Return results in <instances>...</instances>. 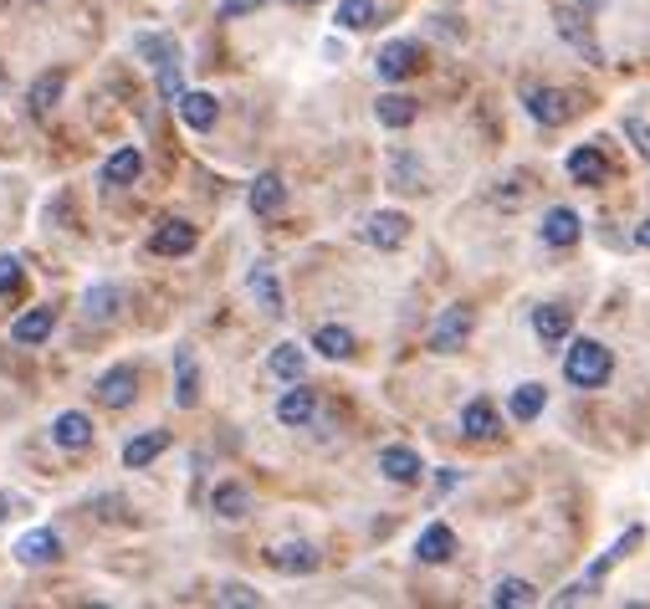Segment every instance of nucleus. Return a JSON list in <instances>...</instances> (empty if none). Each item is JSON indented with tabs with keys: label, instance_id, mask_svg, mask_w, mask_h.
Listing matches in <instances>:
<instances>
[{
	"label": "nucleus",
	"instance_id": "obj_12",
	"mask_svg": "<svg viewBox=\"0 0 650 609\" xmlns=\"http://www.w3.org/2000/svg\"><path fill=\"white\" fill-rule=\"evenodd\" d=\"M52 441H57L62 451H88V446H93V420L82 415V410H62V415L52 420Z\"/></svg>",
	"mask_w": 650,
	"mask_h": 609
},
{
	"label": "nucleus",
	"instance_id": "obj_29",
	"mask_svg": "<svg viewBox=\"0 0 650 609\" xmlns=\"http://www.w3.org/2000/svg\"><path fill=\"white\" fill-rule=\"evenodd\" d=\"M52 328H57L52 308H31V313H21V318L11 323V338H16V343H47Z\"/></svg>",
	"mask_w": 650,
	"mask_h": 609
},
{
	"label": "nucleus",
	"instance_id": "obj_14",
	"mask_svg": "<svg viewBox=\"0 0 650 609\" xmlns=\"http://www.w3.org/2000/svg\"><path fill=\"white\" fill-rule=\"evenodd\" d=\"M604 174H610V159H604L599 144H579L569 154V180L574 185H604Z\"/></svg>",
	"mask_w": 650,
	"mask_h": 609
},
{
	"label": "nucleus",
	"instance_id": "obj_37",
	"mask_svg": "<svg viewBox=\"0 0 650 609\" xmlns=\"http://www.w3.org/2000/svg\"><path fill=\"white\" fill-rule=\"evenodd\" d=\"M154 72H159V98H164V103H180V98H185V67H180V57L164 62V67H154Z\"/></svg>",
	"mask_w": 650,
	"mask_h": 609
},
{
	"label": "nucleus",
	"instance_id": "obj_30",
	"mask_svg": "<svg viewBox=\"0 0 650 609\" xmlns=\"http://www.w3.org/2000/svg\"><path fill=\"white\" fill-rule=\"evenodd\" d=\"M144 174V154L139 149H118L108 164H103V185H134Z\"/></svg>",
	"mask_w": 650,
	"mask_h": 609
},
{
	"label": "nucleus",
	"instance_id": "obj_46",
	"mask_svg": "<svg viewBox=\"0 0 650 609\" xmlns=\"http://www.w3.org/2000/svg\"><path fill=\"white\" fill-rule=\"evenodd\" d=\"M292 6H323V0H292Z\"/></svg>",
	"mask_w": 650,
	"mask_h": 609
},
{
	"label": "nucleus",
	"instance_id": "obj_28",
	"mask_svg": "<svg viewBox=\"0 0 650 609\" xmlns=\"http://www.w3.org/2000/svg\"><path fill=\"white\" fill-rule=\"evenodd\" d=\"M543 405H548V389L538 384V379H528V384H517L512 389V400H507V410H512V420H538L543 415Z\"/></svg>",
	"mask_w": 650,
	"mask_h": 609
},
{
	"label": "nucleus",
	"instance_id": "obj_8",
	"mask_svg": "<svg viewBox=\"0 0 650 609\" xmlns=\"http://www.w3.org/2000/svg\"><path fill=\"white\" fill-rule=\"evenodd\" d=\"M267 563L277 574H287V579H302V574H318V548L313 543H277L272 553H267Z\"/></svg>",
	"mask_w": 650,
	"mask_h": 609
},
{
	"label": "nucleus",
	"instance_id": "obj_3",
	"mask_svg": "<svg viewBox=\"0 0 650 609\" xmlns=\"http://www.w3.org/2000/svg\"><path fill=\"white\" fill-rule=\"evenodd\" d=\"M553 26H558V36L569 41V47H574L589 67H604V52H599V41H594V31H589V21H584L579 6H563V11L553 16Z\"/></svg>",
	"mask_w": 650,
	"mask_h": 609
},
{
	"label": "nucleus",
	"instance_id": "obj_21",
	"mask_svg": "<svg viewBox=\"0 0 650 609\" xmlns=\"http://www.w3.org/2000/svg\"><path fill=\"white\" fill-rule=\"evenodd\" d=\"M456 553V533L446 528V522H430V528L415 538V558L420 563H446Z\"/></svg>",
	"mask_w": 650,
	"mask_h": 609
},
{
	"label": "nucleus",
	"instance_id": "obj_10",
	"mask_svg": "<svg viewBox=\"0 0 650 609\" xmlns=\"http://www.w3.org/2000/svg\"><path fill=\"white\" fill-rule=\"evenodd\" d=\"M200 246V231L190 221H164L154 236H149V251L154 256H190Z\"/></svg>",
	"mask_w": 650,
	"mask_h": 609
},
{
	"label": "nucleus",
	"instance_id": "obj_15",
	"mask_svg": "<svg viewBox=\"0 0 650 609\" xmlns=\"http://www.w3.org/2000/svg\"><path fill=\"white\" fill-rule=\"evenodd\" d=\"M16 558L26 563V569H41V563H57V558H62V538H57L52 528H36V533H26V538L16 543Z\"/></svg>",
	"mask_w": 650,
	"mask_h": 609
},
{
	"label": "nucleus",
	"instance_id": "obj_38",
	"mask_svg": "<svg viewBox=\"0 0 650 609\" xmlns=\"http://www.w3.org/2000/svg\"><path fill=\"white\" fill-rule=\"evenodd\" d=\"M640 538H645V533H640V528H630V533H625V538H620V543H615V548H610V553H604V558L594 563V569H589V584H599V579L610 574V569H615V563H620V558H625V553H630Z\"/></svg>",
	"mask_w": 650,
	"mask_h": 609
},
{
	"label": "nucleus",
	"instance_id": "obj_41",
	"mask_svg": "<svg viewBox=\"0 0 650 609\" xmlns=\"http://www.w3.org/2000/svg\"><path fill=\"white\" fill-rule=\"evenodd\" d=\"M215 599H221V604H241V609H251V604H262V594H256V589H246V584H226V589L215 594Z\"/></svg>",
	"mask_w": 650,
	"mask_h": 609
},
{
	"label": "nucleus",
	"instance_id": "obj_6",
	"mask_svg": "<svg viewBox=\"0 0 650 609\" xmlns=\"http://www.w3.org/2000/svg\"><path fill=\"white\" fill-rule=\"evenodd\" d=\"M134 395H139L134 364H113V369L98 379V405H103V410H128V405H134Z\"/></svg>",
	"mask_w": 650,
	"mask_h": 609
},
{
	"label": "nucleus",
	"instance_id": "obj_13",
	"mask_svg": "<svg viewBox=\"0 0 650 609\" xmlns=\"http://www.w3.org/2000/svg\"><path fill=\"white\" fill-rule=\"evenodd\" d=\"M379 471L389 476V482H400V487H415L425 476V466H420V456L410 446H384L379 451Z\"/></svg>",
	"mask_w": 650,
	"mask_h": 609
},
{
	"label": "nucleus",
	"instance_id": "obj_36",
	"mask_svg": "<svg viewBox=\"0 0 650 609\" xmlns=\"http://www.w3.org/2000/svg\"><path fill=\"white\" fill-rule=\"evenodd\" d=\"M302 364H308V359H302L297 343H277V348H272V374H277V379L297 384V379H302Z\"/></svg>",
	"mask_w": 650,
	"mask_h": 609
},
{
	"label": "nucleus",
	"instance_id": "obj_11",
	"mask_svg": "<svg viewBox=\"0 0 650 609\" xmlns=\"http://www.w3.org/2000/svg\"><path fill=\"white\" fill-rule=\"evenodd\" d=\"M246 287H251V297L262 302V308H267L272 318L287 313V297H282V282H277V272H272V261H256L251 277H246Z\"/></svg>",
	"mask_w": 650,
	"mask_h": 609
},
{
	"label": "nucleus",
	"instance_id": "obj_23",
	"mask_svg": "<svg viewBox=\"0 0 650 609\" xmlns=\"http://www.w3.org/2000/svg\"><path fill=\"white\" fill-rule=\"evenodd\" d=\"M175 108H180V118L195 128V134H210V128H215V118H221V103H215L210 93H185Z\"/></svg>",
	"mask_w": 650,
	"mask_h": 609
},
{
	"label": "nucleus",
	"instance_id": "obj_42",
	"mask_svg": "<svg viewBox=\"0 0 650 609\" xmlns=\"http://www.w3.org/2000/svg\"><path fill=\"white\" fill-rule=\"evenodd\" d=\"M262 6H272V0H221V21L251 16V11H262Z\"/></svg>",
	"mask_w": 650,
	"mask_h": 609
},
{
	"label": "nucleus",
	"instance_id": "obj_5",
	"mask_svg": "<svg viewBox=\"0 0 650 609\" xmlns=\"http://www.w3.org/2000/svg\"><path fill=\"white\" fill-rule=\"evenodd\" d=\"M364 236H369V246H379V251H400V246L410 241V215H405V210H374L369 226H364Z\"/></svg>",
	"mask_w": 650,
	"mask_h": 609
},
{
	"label": "nucleus",
	"instance_id": "obj_22",
	"mask_svg": "<svg viewBox=\"0 0 650 609\" xmlns=\"http://www.w3.org/2000/svg\"><path fill=\"white\" fill-rule=\"evenodd\" d=\"M287 205V180H282V174H256V185H251V210L256 215H277Z\"/></svg>",
	"mask_w": 650,
	"mask_h": 609
},
{
	"label": "nucleus",
	"instance_id": "obj_9",
	"mask_svg": "<svg viewBox=\"0 0 650 609\" xmlns=\"http://www.w3.org/2000/svg\"><path fill=\"white\" fill-rule=\"evenodd\" d=\"M461 430H466V441H497L502 435V415L487 395H476L466 410H461Z\"/></svg>",
	"mask_w": 650,
	"mask_h": 609
},
{
	"label": "nucleus",
	"instance_id": "obj_40",
	"mask_svg": "<svg viewBox=\"0 0 650 609\" xmlns=\"http://www.w3.org/2000/svg\"><path fill=\"white\" fill-rule=\"evenodd\" d=\"M21 287V256H0V297H6V292H16Z\"/></svg>",
	"mask_w": 650,
	"mask_h": 609
},
{
	"label": "nucleus",
	"instance_id": "obj_17",
	"mask_svg": "<svg viewBox=\"0 0 650 609\" xmlns=\"http://www.w3.org/2000/svg\"><path fill=\"white\" fill-rule=\"evenodd\" d=\"M313 415H318V395H313V389H287V395L277 400V420L287 430H308Z\"/></svg>",
	"mask_w": 650,
	"mask_h": 609
},
{
	"label": "nucleus",
	"instance_id": "obj_20",
	"mask_svg": "<svg viewBox=\"0 0 650 609\" xmlns=\"http://www.w3.org/2000/svg\"><path fill=\"white\" fill-rule=\"evenodd\" d=\"M62 87H67V72L62 67H52V72H41L36 82H31V118H52V108H57V98H62Z\"/></svg>",
	"mask_w": 650,
	"mask_h": 609
},
{
	"label": "nucleus",
	"instance_id": "obj_32",
	"mask_svg": "<svg viewBox=\"0 0 650 609\" xmlns=\"http://www.w3.org/2000/svg\"><path fill=\"white\" fill-rule=\"evenodd\" d=\"M389 180H395V190H410V195H420L425 190V169H420V159L415 154H395L389 159Z\"/></svg>",
	"mask_w": 650,
	"mask_h": 609
},
{
	"label": "nucleus",
	"instance_id": "obj_27",
	"mask_svg": "<svg viewBox=\"0 0 650 609\" xmlns=\"http://www.w3.org/2000/svg\"><path fill=\"white\" fill-rule=\"evenodd\" d=\"M210 512H215V517H226V522H241V517L251 512V492L236 487V482H221V487L210 492Z\"/></svg>",
	"mask_w": 650,
	"mask_h": 609
},
{
	"label": "nucleus",
	"instance_id": "obj_25",
	"mask_svg": "<svg viewBox=\"0 0 650 609\" xmlns=\"http://www.w3.org/2000/svg\"><path fill=\"white\" fill-rule=\"evenodd\" d=\"M164 446H169L164 430H144V435H134V441L123 446V466H128V471H144L154 456H164Z\"/></svg>",
	"mask_w": 650,
	"mask_h": 609
},
{
	"label": "nucleus",
	"instance_id": "obj_4",
	"mask_svg": "<svg viewBox=\"0 0 650 609\" xmlns=\"http://www.w3.org/2000/svg\"><path fill=\"white\" fill-rule=\"evenodd\" d=\"M471 328H476V313L456 302V308H446L436 318V328H430V348H436V354H456V348L471 338Z\"/></svg>",
	"mask_w": 650,
	"mask_h": 609
},
{
	"label": "nucleus",
	"instance_id": "obj_19",
	"mask_svg": "<svg viewBox=\"0 0 650 609\" xmlns=\"http://www.w3.org/2000/svg\"><path fill=\"white\" fill-rule=\"evenodd\" d=\"M533 333L543 343H563L574 333V313L563 308V302H543V308H533Z\"/></svg>",
	"mask_w": 650,
	"mask_h": 609
},
{
	"label": "nucleus",
	"instance_id": "obj_34",
	"mask_svg": "<svg viewBox=\"0 0 650 609\" xmlns=\"http://www.w3.org/2000/svg\"><path fill=\"white\" fill-rule=\"evenodd\" d=\"M492 604H497V609H517V604H538V589H533L528 579H502V584L492 589Z\"/></svg>",
	"mask_w": 650,
	"mask_h": 609
},
{
	"label": "nucleus",
	"instance_id": "obj_31",
	"mask_svg": "<svg viewBox=\"0 0 650 609\" xmlns=\"http://www.w3.org/2000/svg\"><path fill=\"white\" fill-rule=\"evenodd\" d=\"M313 348H318L323 359H354V333L338 328V323H328V328L313 333Z\"/></svg>",
	"mask_w": 650,
	"mask_h": 609
},
{
	"label": "nucleus",
	"instance_id": "obj_43",
	"mask_svg": "<svg viewBox=\"0 0 650 609\" xmlns=\"http://www.w3.org/2000/svg\"><path fill=\"white\" fill-rule=\"evenodd\" d=\"M635 241H640V246L650 251V215H645V221H640V231H635Z\"/></svg>",
	"mask_w": 650,
	"mask_h": 609
},
{
	"label": "nucleus",
	"instance_id": "obj_16",
	"mask_svg": "<svg viewBox=\"0 0 650 609\" xmlns=\"http://www.w3.org/2000/svg\"><path fill=\"white\" fill-rule=\"evenodd\" d=\"M175 405L195 410L200 405V369H195V348H175Z\"/></svg>",
	"mask_w": 650,
	"mask_h": 609
},
{
	"label": "nucleus",
	"instance_id": "obj_39",
	"mask_svg": "<svg viewBox=\"0 0 650 609\" xmlns=\"http://www.w3.org/2000/svg\"><path fill=\"white\" fill-rule=\"evenodd\" d=\"M625 139H630L635 154L650 164V123H645V118H625Z\"/></svg>",
	"mask_w": 650,
	"mask_h": 609
},
{
	"label": "nucleus",
	"instance_id": "obj_35",
	"mask_svg": "<svg viewBox=\"0 0 650 609\" xmlns=\"http://www.w3.org/2000/svg\"><path fill=\"white\" fill-rule=\"evenodd\" d=\"M374 21H379L374 0H343V6H338V26L343 31H369Z\"/></svg>",
	"mask_w": 650,
	"mask_h": 609
},
{
	"label": "nucleus",
	"instance_id": "obj_45",
	"mask_svg": "<svg viewBox=\"0 0 650 609\" xmlns=\"http://www.w3.org/2000/svg\"><path fill=\"white\" fill-rule=\"evenodd\" d=\"M574 6H579V11H599V6H604V0H574Z\"/></svg>",
	"mask_w": 650,
	"mask_h": 609
},
{
	"label": "nucleus",
	"instance_id": "obj_26",
	"mask_svg": "<svg viewBox=\"0 0 650 609\" xmlns=\"http://www.w3.org/2000/svg\"><path fill=\"white\" fill-rule=\"evenodd\" d=\"M374 118H379L384 128H410V123L420 118V103L405 98V93H384V98L374 103Z\"/></svg>",
	"mask_w": 650,
	"mask_h": 609
},
{
	"label": "nucleus",
	"instance_id": "obj_1",
	"mask_svg": "<svg viewBox=\"0 0 650 609\" xmlns=\"http://www.w3.org/2000/svg\"><path fill=\"white\" fill-rule=\"evenodd\" d=\"M610 374H615V354L599 338H579L569 348V359H563V379H569L574 389H599Z\"/></svg>",
	"mask_w": 650,
	"mask_h": 609
},
{
	"label": "nucleus",
	"instance_id": "obj_7",
	"mask_svg": "<svg viewBox=\"0 0 650 609\" xmlns=\"http://www.w3.org/2000/svg\"><path fill=\"white\" fill-rule=\"evenodd\" d=\"M374 67H379V82H405V77L420 72V47L415 41H389V47L374 57Z\"/></svg>",
	"mask_w": 650,
	"mask_h": 609
},
{
	"label": "nucleus",
	"instance_id": "obj_24",
	"mask_svg": "<svg viewBox=\"0 0 650 609\" xmlns=\"http://www.w3.org/2000/svg\"><path fill=\"white\" fill-rule=\"evenodd\" d=\"M579 231H584V226H579V215H574L569 205H553V210L543 215V241H548V246H574Z\"/></svg>",
	"mask_w": 650,
	"mask_h": 609
},
{
	"label": "nucleus",
	"instance_id": "obj_18",
	"mask_svg": "<svg viewBox=\"0 0 650 609\" xmlns=\"http://www.w3.org/2000/svg\"><path fill=\"white\" fill-rule=\"evenodd\" d=\"M118 313H123V287H113V282L88 287V297H82V318L88 323H113Z\"/></svg>",
	"mask_w": 650,
	"mask_h": 609
},
{
	"label": "nucleus",
	"instance_id": "obj_33",
	"mask_svg": "<svg viewBox=\"0 0 650 609\" xmlns=\"http://www.w3.org/2000/svg\"><path fill=\"white\" fill-rule=\"evenodd\" d=\"M134 52H139L149 67H164V62H175V57H180L175 41H169V36H154V31H144V36L134 41Z\"/></svg>",
	"mask_w": 650,
	"mask_h": 609
},
{
	"label": "nucleus",
	"instance_id": "obj_44",
	"mask_svg": "<svg viewBox=\"0 0 650 609\" xmlns=\"http://www.w3.org/2000/svg\"><path fill=\"white\" fill-rule=\"evenodd\" d=\"M11 507H16V497H6V492H0V522L11 517Z\"/></svg>",
	"mask_w": 650,
	"mask_h": 609
},
{
	"label": "nucleus",
	"instance_id": "obj_2",
	"mask_svg": "<svg viewBox=\"0 0 650 609\" xmlns=\"http://www.w3.org/2000/svg\"><path fill=\"white\" fill-rule=\"evenodd\" d=\"M523 108H528L533 123H543V128H563V123L579 113L574 93H563V87H533V93L523 98Z\"/></svg>",
	"mask_w": 650,
	"mask_h": 609
}]
</instances>
